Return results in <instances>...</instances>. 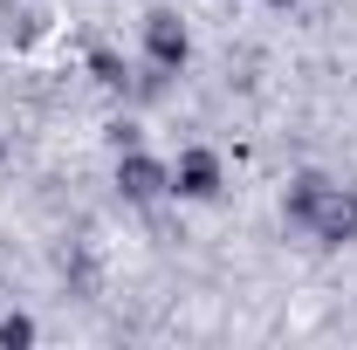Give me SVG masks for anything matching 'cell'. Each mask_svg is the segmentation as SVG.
I'll return each instance as SVG.
<instances>
[{
	"label": "cell",
	"instance_id": "cell-1",
	"mask_svg": "<svg viewBox=\"0 0 357 350\" xmlns=\"http://www.w3.org/2000/svg\"><path fill=\"white\" fill-rule=\"evenodd\" d=\"M282 220L303 227L316 248H351L357 241V192H344L323 172H296L289 192H282Z\"/></svg>",
	"mask_w": 357,
	"mask_h": 350
},
{
	"label": "cell",
	"instance_id": "cell-2",
	"mask_svg": "<svg viewBox=\"0 0 357 350\" xmlns=\"http://www.w3.org/2000/svg\"><path fill=\"white\" fill-rule=\"evenodd\" d=\"M144 55H151L158 76H178L192 62V35H185V21H178L172 7H151L144 14Z\"/></svg>",
	"mask_w": 357,
	"mask_h": 350
},
{
	"label": "cell",
	"instance_id": "cell-3",
	"mask_svg": "<svg viewBox=\"0 0 357 350\" xmlns=\"http://www.w3.org/2000/svg\"><path fill=\"white\" fill-rule=\"evenodd\" d=\"M220 185H227L220 151L192 144V151H178V158H172V199H192V206H206V199H220Z\"/></svg>",
	"mask_w": 357,
	"mask_h": 350
},
{
	"label": "cell",
	"instance_id": "cell-4",
	"mask_svg": "<svg viewBox=\"0 0 357 350\" xmlns=\"http://www.w3.org/2000/svg\"><path fill=\"white\" fill-rule=\"evenodd\" d=\"M117 192H124V199H165V192H172V165L151 158L144 144H124V158H117Z\"/></svg>",
	"mask_w": 357,
	"mask_h": 350
},
{
	"label": "cell",
	"instance_id": "cell-5",
	"mask_svg": "<svg viewBox=\"0 0 357 350\" xmlns=\"http://www.w3.org/2000/svg\"><path fill=\"white\" fill-rule=\"evenodd\" d=\"M0 344H35V316H0Z\"/></svg>",
	"mask_w": 357,
	"mask_h": 350
},
{
	"label": "cell",
	"instance_id": "cell-6",
	"mask_svg": "<svg viewBox=\"0 0 357 350\" xmlns=\"http://www.w3.org/2000/svg\"><path fill=\"white\" fill-rule=\"evenodd\" d=\"M89 62H96V83H124V62H117V55H110V48H96V55H89Z\"/></svg>",
	"mask_w": 357,
	"mask_h": 350
}]
</instances>
